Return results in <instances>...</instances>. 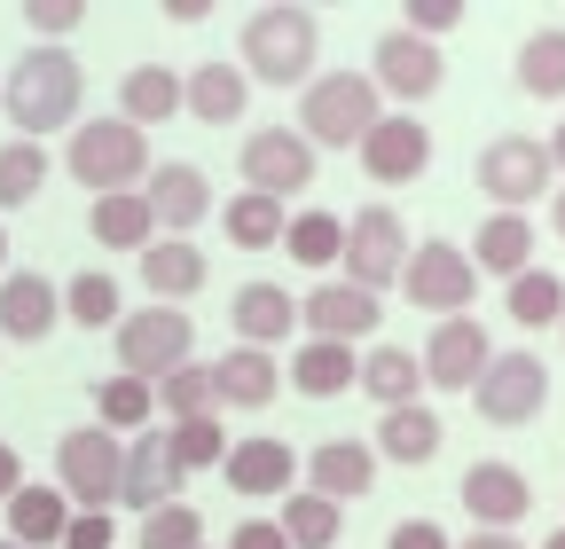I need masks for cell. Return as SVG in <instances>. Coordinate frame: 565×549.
Returning <instances> with one entry per match:
<instances>
[{
	"label": "cell",
	"mask_w": 565,
	"mask_h": 549,
	"mask_svg": "<svg viewBox=\"0 0 565 549\" xmlns=\"http://www.w3.org/2000/svg\"><path fill=\"white\" fill-rule=\"evenodd\" d=\"M79 95H87L79 63H71L63 47H40V55H24L17 72H9V87H0V110L24 126V142H40V133H55V126L79 118Z\"/></svg>",
	"instance_id": "1"
},
{
	"label": "cell",
	"mask_w": 565,
	"mask_h": 549,
	"mask_svg": "<svg viewBox=\"0 0 565 549\" xmlns=\"http://www.w3.org/2000/svg\"><path fill=\"white\" fill-rule=\"evenodd\" d=\"M315 55H322L315 9H259L244 24V63H252V79H267V87H307Z\"/></svg>",
	"instance_id": "2"
},
{
	"label": "cell",
	"mask_w": 565,
	"mask_h": 549,
	"mask_svg": "<svg viewBox=\"0 0 565 549\" xmlns=\"http://www.w3.org/2000/svg\"><path fill=\"white\" fill-rule=\"evenodd\" d=\"M377 118L385 110H377V87L362 72H322V79H307V103H299V142L307 150H353Z\"/></svg>",
	"instance_id": "3"
},
{
	"label": "cell",
	"mask_w": 565,
	"mask_h": 549,
	"mask_svg": "<svg viewBox=\"0 0 565 549\" xmlns=\"http://www.w3.org/2000/svg\"><path fill=\"white\" fill-rule=\"evenodd\" d=\"M71 181H87L95 196H126V181H150V142L126 118H87L71 133Z\"/></svg>",
	"instance_id": "4"
},
{
	"label": "cell",
	"mask_w": 565,
	"mask_h": 549,
	"mask_svg": "<svg viewBox=\"0 0 565 549\" xmlns=\"http://www.w3.org/2000/svg\"><path fill=\"white\" fill-rule=\"evenodd\" d=\"M189 346H196V322H189L181 306H141V314L118 322V369L141 377V385L173 377V369L189 362Z\"/></svg>",
	"instance_id": "5"
},
{
	"label": "cell",
	"mask_w": 565,
	"mask_h": 549,
	"mask_svg": "<svg viewBox=\"0 0 565 549\" xmlns=\"http://www.w3.org/2000/svg\"><path fill=\"white\" fill-rule=\"evenodd\" d=\"M345 283L353 291H385V283H401V259H408V228H401V213H385V204H370V213H353V228H345Z\"/></svg>",
	"instance_id": "6"
},
{
	"label": "cell",
	"mask_w": 565,
	"mask_h": 549,
	"mask_svg": "<svg viewBox=\"0 0 565 549\" xmlns=\"http://www.w3.org/2000/svg\"><path fill=\"white\" fill-rule=\"evenodd\" d=\"M401 291H408V306L456 314V306H471V291H479V267H471L463 244H416V251L401 259Z\"/></svg>",
	"instance_id": "7"
},
{
	"label": "cell",
	"mask_w": 565,
	"mask_h": 549,
	"mask_svg": "<svg viewBox=\"0 0 565 549\" xmlns=\"http://www.w3.org/2000/svg\"><path fill=\"white\" fill-rule=\"evenodd\" d=\"M471 400H479L487 424H534L542 400H550V369H542L534 354H494V362L479 369Z\"/></svg>",
	"instance_id": "8"
},
{
	"label": "cell",
	"mask_w": 565,
	"mask_h": 549,
	"mask_svg": "<svg viewBox=\"0 0 565 549\" xmlns=\"http://www.w3.org/2000/svg\"><path fill=\"white\" fill-rule=\"evenodd\" d=\"M118 440L103 432V424H87V432H63V448H55V471H63V503H87V510H110L118 503Z\"/></svg>",
	"instance_id": "9"
},
{
	"label": "cell",
	"mask_w": 565,
	"mask_h": 549,
	"mask_svg": "<svg viewBox=\"0 0 565 549\" xmlns=\"http://www.w3.org/2000/svg\"><path fill=\"white\" fill-rule=\"evenodd\" d=\"M550 173H557V165H550V150H542V142H526V133H503V142H487V150H479V165H471V181H479L494 204H503V213L534 204Z\"/></svg>",
	"instance_id": "10"
},
{
	"label": "cell",
	"mask_w": 565,
	"mask_h": 549,
	"mask_svg": "<svg viewBox=\"0 0 565 549\" xmlns=\"http://www.w3.org/2000/svg\"><path fill=\"white\" fill-rule=\"evenodd\" d=\"M244 181H252V196H291V189H307L315 181V150L299 142L291 126H267V133H252L244 142Z\"/></svg>",
	"instance_id": "11"
},
{
	"label": "cell",
	"mask_w": 565,
	"mask_h": 549,
	"mask_svg": "<svg viewBox=\"0 0 565 549\" xmlns=\"http://www.w3.org/2000/svg\"><path fill=\"white\" fill-rule=\"evenodd\" d=\"M362 165H370V181H385V189H408L424 165H433V133H424V118H377L362 142Z\"/></svg>",
	"instance_id": "12"
},
{
	"label": "cell",
	"mask_w": 565,
	"mask_h": 549,
	"mask_svg": "<svg viewBox=\"0 0 565 549\" xmlns=\"http://www.w3.org/2000/svg\"><path fill=\"white\" fill-rule=\"evenodd\" d=\"M440 79H448V63H440L433 40H408V32H385V40H377V72H370L377 95L424 103V95H440Z\"/></svg>",
	"instance_id": "13"
},
{
	"label": "cell",
	"mask_w": 565,
	"mask_h": 549,
	"mask_svg": "<svg viewBox=\"0 0 565 549\" xmlns=\"http://www.w3.org/2000/svg\"><path fill=\"white\" fill-rule=\"evenodd\" d=\"M181 478H189V471L173 463V440H166V432H141L134 455L118 463V503H134L141 518H150V510H166V503L181 495Z\"/></svg>",
	"instance_id": "14"
},
{
	"label": "cell",
	"mask_w": 565,
	"mask_h": 549,
	"mask_svg": "<svg viewBox=\"0 0 565 549\" xmlns=\"http://www.w3.org/2000/svg\"><path fill=\"white\" fill-rule=\"evenodd\" d=\"M494 362V346H487V330L479 322H463V314H448L440 330H433V346H424V385H448V392H471L479 385V369Z\"/></svg>",
	"instance_id": "15"
},
{
	"label": "cell",
	"mask_w": 565,
	"mask_h": 549,
	"mask_svg": "<svg viewBox=\"0 0 565 549\" xmlns=\"http://www.w3.org/2000/svg\"><path fill=\"white\" fill-rule=\"evenodd\" d=\"M456 495H463V510L479 518V534H511V526L526 518V503H534L519 463H471Z\"/></svg>",
	"instance_id": "16"
},
{
	"label": "cell",
	"mask_w": 565,
	"mask_h": 549,
	"mask_svg": "<svg viewBox=\"0 0 565 549\" xmlns=\"http://www.w3.org/2000/svg\"><path fill=\"white\" fill-rule=\"evenodd\" d=\"M299 322H307L315 337H330V346H353V337H370V330L385 322V306H377L370 291H353V283H322L315 299H299Z\"/></svg>",
	"instance_id": "17"
},
{
	"label": "cell",
	"mask_w": 565,
	"mask_h": 549,
	"mask_svg": "<svg viewBox=\"0 0 565 549\" xmlns=\"http://www.w3.org/2000/svg\"><path fill=\"white\" fill-rule=\"evenodd\" d=\"M63 322V299L47 274H0V337H24V346H40V337Z\"/></svg>",
	"instance_id": "18"
},
{
	"label": "cell",
	"mask_w": 565,
	"mask_h": 549,
	"mask_svg": "<svg viewBox=\"0 0 565 549\" xmlns=\"http://www.w3.org/2000/svg\"><path fill=\"white\" fill-rule=\"evenodd\" d=\"M221 471H228V495H291V448H282V440H236L228 455H221Z\"/></svg>",
	"instance_id": "19"
},
{
	"label": "cell",
	"mask_w": 565,
	"mask_h": 549,
	"mask_svg": "<svg viewBox=\"0 0 565 549\" xmlns=\"http://www.w3.org/2000/svg\"><path fill=\"white\" fill-rule=\"evenodd\" d=\"M307 478H315V495L345 510V495H370V478H377V455L362 440H322L307 455Z\"/></svg>",
	"instance_id": "20"
},
{
	"label": "cell",
	"mask_w": 565,
	"mask_h": 549,
	"mask_svg": "<svg viewBox=\"0 0 565 549\" xmlns=\"http://www.w3.org/2000/svg\"><path fill=\"white\" fill-rule=\"evenodd\" d=\"M244 103H252V79L236 72V63H196V72L181 79V110H189V118H204V126L244 118Z\"/></svg>",
	"instance_id": "21"
},
{
	"label": "cell",
	"mask_w": 565,
	"mask_h": 549,
	"mask_svg": "<svg viewBox=\"0 0 565 549\" xmlns=\"http://www.w3.org/2000/svg\"><path fill=\"white\" fill-rule=\"evenodd\" d=\"M141 204H150V220H166V228H196L204 213H212V189H204V173L196 165H158L150 173V189H141Z\"/></svg>",
	"instance_id": "22"
},
{
	"label": "cell",
	"mask_w": 565,
	"mask_h": 549,
	"mask_svg": "<svg viewBox=\"0 0 565 549\" xmlns=\"http://www.w3.org/2000/svg\"><path fill=\"white\" fill-rule=\"evenodd\" d=\"M228 314H236V330H244V346H275V337H291V322H299V299L282 291V283H244L236 299H228Z\"/></svg>",
	"instance_id": "23"
},
{
	"label": "cell",
	"mask_w": 565,
	"mask_h": 549,
	"mask_svg": "<svg viewBox=\"0 0 565 549\" xmlns=\"http://www.w3.org/2000/svg\"><path fill=\"white\" fill-rule=\"evenodd\" d=\"M63 526H71V503H63L55 487H17V495H9V541H24V549H55Z\"/></svg>",
	"instance_id": "24"
},
{
	"label": "cell",
	"mask_w": 565,
	"mask_h": 549,
	"mask_svg": "<svg viewBox=\"0 0 565 549\" xmlns=\"http://www.w3.org/2000/svg\"><path fill=\"white\" fill-rule=\"evenodd\" d=\"M440 417H433V408H385V424H377V455H393V463H433L440 455Z\"/></svg>",
	"instance_id": "25"
},
{
	"label": "cell",
	"mask_w": 565,
	"mask_h": 549,
	"mask_svg": "<svg viewBox=\"0 0 565 549\" xmlns=\"http://www.w3.org/2000/svg\"><path fill=\"white\" fill-rule=\"evenodd\" d=\"M87 228H95V244H110V251H150V236H158L150 204H141L134 189H126V196H95Z\"/></svg>",
	"instance_id": "26"
},
{
	"label": "cell",
	"mask_w": 565,
	"mask_h": 549,
	"mask_svg": "<svg viewBox=\"0 0 565 549\" xmlns=\"http://www.w3.org/2000/svg\"><path fill=\"white\" fill-rule=\"evenodd\" d=\"M353 377H362V362H353V346H330V337H307V346L291 354V385H299V392H315V400L345 392Z\"/></svg>",
	"instance_id": "27"
},
{
	"label": "cell",
	"mask_w": 565,
	"mask_h": 549,
	"mask_svg": "<svg viewBox=\"0 0 565 549\" xmlns=\"http://www.w3.org/2000/svg\"><path fill=\"white\" fill-rule=\"evenodd\" d=\"M212 385H221V400H228V408H267L282 377H275V362H267L259 346H236L228 362H212Z\"/></svg>",
	"instance_id": "28"
},
{
	"label": "cell",
	"mask_w": 565,
	"mask_h": 549,
	"mask_svg": "<svg viewBox=\"0 0 565 549\" xmlns=\"http://www.w3.org/2000/svg\"><path fill=\"white\" fill-rule=\"evenodd\" d=\"M141 283L158 299H196L204 291V251L196 244H150L141 251Z\"/></svg>",
	"instance_id": "29"
},
{
	"label": "cell",
	"mask_w": 565,
	"mask_h": 549,
	"mask_svg": "<svg viewBox=\"0 0 565 549\" xmlns=\"http://www.w3.org/2000/svg\"><path fill=\"white\" fill-rule=\"evenodd\" d=\"M118 103H126V126H158V118L181 110V79L166 72V63H141V72H126Z\"/></svg>",
	"instance_id": "30"
},
{
	"label": "cell",
	"mask_w": 565,
	"mask_h": 549,
	"mask_svg": "<svg viewBox=\"0 0 565 549\" xmlns=\"http://www.w3.org/2000/svg\"><path fill=\"white\" fill-rule=\"evenodd\" d=\"M150 392H166V417L173 424H204V417H221V385H212V369L181 362L173 377H158Z\"/></svg>",
	"instance_id": "31"
},
{
	"label": "cell",
	"mask_w": 565,
	"mask_h": 549,
	"mask_svg": "<svg viewBox=\"0 0 565 549\" xmlns=\"http://www.w3.org/2000/svg\"><path fill=\"white\" fill-rule=\"evenodd\" d=\"M526 251H534V228H526L519 213H494V220L479 228V259H471V267H487V274H526Z\"/></svg>",
	"instance_id": "32"
},
{
	"label": "cell",
	"mask_w": 565,
	"mask_h": 549,
	"mask_svg": "<svg viewBox=\"0 0 565 549\" xmlns=\"http://www.w3.org/2000/svg\"><path fill=\"white\" fill-rule=\"evenodd\" d=\"M228 244L236 251H275L282 244V204L275 196H228Z\"/></svg>",
	"instance_id": "33"
},
{
	"label": "cell",
	"mask_w": 565,
	"mask_h": 549,
	"mask_svg": "<svg viewBox=\"0 0 565 549\" xmlns=\"http://www.w3.org/2000/svg\"><path fill=\"white\" fill-rule=\"evenodd\" d=\"M282 251H291L299 267H330L345 251V220L338 213H299V220H282Z\"/></svg>",
	"instance_id": "34"
},
{
	"label": "cell",
	"mask_w": 565,
	"mask_h": 549,
	"mask_svg": "<svg viewBox=\"0 0 565 549\" xmlns=\"http://www.w3.org/2000/svg\"><path fill=\"white\" fill-rule=\"evenodd\" d=\"M565 314V283L550 267H526V274H511V322L519 330H542V322H557Z\"/></svg>",
	"instance_id": "35"
},
{
	"label": "cell",
	"mask_w": 565,
	"mask_h": 549,
	"mask_svg": "<svg viewBox=\"0 0 565 549\" xmlns=\"http://www.w3.org/2000/svg\"><path fill=\"white\" fill-rule=\"evenodd\" d=\"M519 87L542 95V103L565 95V32H534V40L519 47Z\"/></svg>",
	"instance_id": "36"
},
{
	"label": "cell",
	"mask_w": 565,
	"mask_h": 549,
	"mask_svg": "<svg viewBox=\"0 0 565 549\" xmlns=\"http://www.w3.org/2000/svg\"><path fill=\"white\" fill-rule=\"evenodd\" d=\"M338 526H345V510L322 503V495H291V503H282V541H291V549H330Z\"/></svg>",
	"instance_id": "37"
},
{
	"label": "cell",
	"mask_w": 565,
	"mask_h": 549,
	"mask_svg": "<svg viewBox=\"0 0 565 549\" xmlns=\"http://www.w3.org/2000/svg\"><path fill=\"white\" fill-rule=\"evenodd\" d=\"M362 385H370L385 408H408V400H416V385H424V369H416V354H401V346H377V354L362 362Z\"/></svg>",
	"instance_id": "38"
},
{
	"label": "cell",
	"mask_w": 565,
	"mask_h": 549,
	"mask_svg": "<svg viewBox=\"0 0 565 549\" xmlns=\"http://www.w3.org/2000/svg\"><path fill=\"white\" fill-rule=\"evenodd\" d=\"M95 408H103V424H110V432H134V424H150L158 392L141 385V377H110V385H95Z\"/></svg>",
	"instance_id": "39"
},
{
	"label": "cell",
	"mask_w": 565,
	"mask_h": 549,
	"mask_svg": "<svg viewBox=\"0 0 565 549\" xmlns=\"http://www.w3.org/2000/svg\"><path fill=\"white\" fill-rule=\"evenodd\" d=\"M47 181V150L40 142H9L0 150V204H32Z\"/></svg>",
	"instance_id": "40"
},
{
	"label": "cell",
	"mask_w": 565,
	"mask_h": 549,
	"mask_svg": "<svg viewBox=\"0 0 565 549\" xmlns=\"http://www.w3.org/2000/svg\"><path fill=\"white\" fill-rule=\"evenodd\" d=\"M141 549H204V518L189 503H166L141 518Z\"/></svg>",
	"instance_id": "41"
},
{
	"label": "cell",
	"mask_w": 565,
	"mask_h": 549,
	"mask_svg": "<svg viewBox=\"0 0 565 549\" xmlns=\"http://www.w3.org/2000/svg\"><path fill=\"white\" fill-rule=\"evenodd\" d=\"M63 314H71V322H87V330L118 322V283H110V274H79V283L63 291Z\"/></svg>",
	"instance_id": "42"
},
{
	"label": "cell",
	"mask_w": 565,
	"mask_h": 549,
	"mask_svg": "<svg viewBox=\"0 0 565 549\" xmlns=\"http://www.w3.org/2000/svg\"><path fill=\"white\" fill-rule=\"evenodd\" d=\"M166 440H173V463H181V471H204V463H221V455H228L221 417H204V424H173Z\"/></svg>",
	"instance_id": "43"
},
{
	"label": "cell",
	"mask_w": 565,
	"mask_h": 549,
	"mask_svg": "<svg viewBox=\"0 0 565 549\" xmlns=\"http://www.w3.org/2000/svg\"><path fill=\"white\" fill-rule=\"evenodd\" d=\"M463 24V9H456V0H408V40H440V32H456Z\"/></svg>",
	"instance_id": "44"
},
{
	"label": "cell",
	"mask_w": 565,
	"mask_h": 549,
	"mask_svg": "<svg viewBox=\"0 0 565 549\" xmlns=\"http://www.w3.org/2000/svg\"><path fill=\"white\" fill-rule=\"evenodd\" d=\"M55 549H110V510H71Z\"/></svg>",
	"instance_id": "45"
},
{
	"label": "cell",
	"mask_w": 565,
	"mask_h": 549,
	"mask_svg": "<svg viewBox=\"0 0 565 549\" xmlns=\"http://www.w3.org/2000/svg\"><path fill=\"white\" fill-rule=\"evenodd\" d=\"M24 17H32V32H47V40H63V32H79V17H87V9H71V0H47V9H40V0H32V9H24Z\"/></svg>",
	"instance_id": "46"
},
{
	"label": "cell",
	"mask_w": 565,
	"mask_h": 549,
	"mask_svg": "<svg viewBox=\"0 0 565 549\" xmlns=\"http://www.w3.org/2000/svg\"><path fill=\"white\" fill-rule=\"evenodd\" d=\"M228 549H291V541H282V526H267V518H244L228 534Z\"/></svg>",
	"instance_id": "47"
},
{
	"label": "cell",
	"mask_w": 565,
	"mask_h": 549,
	"mask_svg": "<svg viewBox=\"0 0 565 549\" xmlns=\"http://www.w3.org/2000/svg\"><path fill=\"white\" fill-rule=\"evenodd\" d=\"M393 549H448V534L433 518H408V526H393Z\"/></svg>",
	"instance_id": "48"
},
{
	"label": "cell",
	"mask_w": 565,
	"mask_h": 549,
	"mask_svg": "<svg viewBox=\"0 0 565 549\" xmlns=\"http://www.w3.org/2000/svg\"><path fill=\"white\" fill-rule=\"evenodd\" d=\"M17 487H24V455H17V448H0V503H9Z\"/></svg>",
	"instance_id": "49"
},
{
	"label": "cell",
	"mask_w": 565,
	"mask_h": 549,
	"mask_svg": "<svg viewBox=\"0 0 565 549\" xmlns=\"http://www.w3.org/2000/svg\"><path fill=\"white\" fill-rule=\"evenodd\" d=\"M448 549H519L511 534H471V541H448Z\"/></svg>",
	"instance_id": "50"
},
{
	"label": "cell",
	"mask_w": 565,
	"mask_h": 549,
	"mask_svg": "<svg viewBox=\"0 0 565 549\" xmlns=\"http://www.w3.org/2000/svg\"><path fill=\"white\" fill-rule=\"evenodd\" d=\"M550 165H565V126H557V133H550Z\"/></svg>",
	"instance_id": "51"
},
{
	"label": "cell",
	"mask_w": 565,
	"mask_h": 549,
	"mask_svg": "<svg viewBox=\"0 0 565 549\" xmlns=\"http://www.w3.org/2000/svg\"><path fill=\"white\" fill-rule=\"evenodd\" d=\"M550 220H557V236H565V189H557V204H550Z\"/></svg>",
	"instance_id": "52"
},
{
	"label": "cell",
	"mask_w": 565,
	"mask_h": 549,
	"mask_svg": "<svg viewBox=\"0 0 565 549\" xmlns=\"http://www.w3.org/2000/svg\"><path fill=\"white\" fill-rule=\"evenodd\" d=\"M542 549H565V534H550V541H542Z\"/></svg>",
	"instance_id": "53"
},
{
	"label": "cell",
	"mask_w": 565,
	"mask_h": 549,
	"mask_svg": "<svg viewBox=\"0 0 565 549\" xmlns=\"http://www.w3.org/2000/svg\"><path fill=\"white\" fill-rule=\"evenodd\" d=\"M0 267H9V236H0Z\"/></svg>",
	"instance_id": "54"
},
{
	"label": "cell",
	"mask_w": 565,
	"mask_h": 549,
	"mask_svg": "<svg viewBox=\"0 0 565 549\" xmlns=\"http://www.w3.org/2000/svg\"><path fill=\"white\" fill-rule=\"evenodd\" d=\"M0 549H24V541H9V534H0Z\"/></svg>",
	"instance_id": "55"
},
{
	"label": "cell",
	"mask_w": 565,
	"mask_h": 549,
	"mask_svg": "<svg viewBox=\"0 0 565 549\" xmlns=\"http://www.w3.org/2000/svg\"><path fill=\"white\" fill-rule=\"evenodd\" d=\"M557 322H565V314H557Z\"/></svg>",
	"instance_id": "56"
}]
</instances>
